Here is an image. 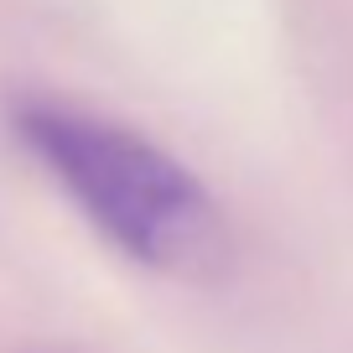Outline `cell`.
Returning <instances> with one entry per match:
<instances>
[{"label": "cell", "instance_id": "1", "mask_svg": "<svg viewBox=\"0 0 353 353\" xmlns=\"http://www.w3.org/2000/svg\"><path fill=\"white\" fill-rule=\"evenodd\" d=\"M16 135L130 260L203 281L223 265V223L182 161L99 114L21 104Z\"/></svg>", "mask_w": 353, "mask_h": 353}]
</instances>
